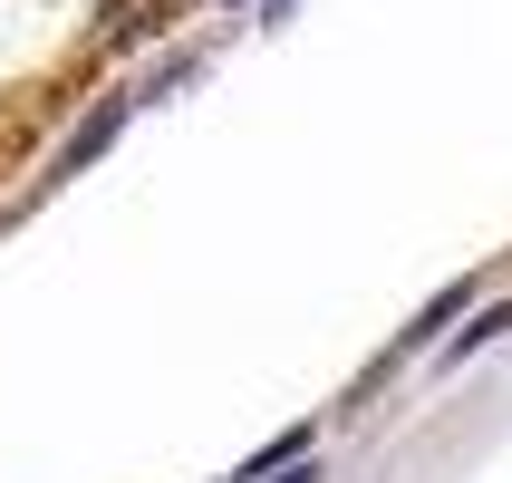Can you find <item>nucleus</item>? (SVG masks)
<instances>
[{
    "mask_svg": "<svg viewBox=\"0 0 512 483\" xmlns=\"http://www.w3.org/2000/svg\"><path fill=\"white\" fill-rule=\"evenodd\" d=\"M126 116H136V97H107V107L87 116L78 136L58 145V174H78V165H97V155H107V145H116V136H126Z\"/></svg>",
    "mask_w": 512,
    "mask_h": 483,
    "instance_id": "1",
    "label": "nucleus"
},
{
    "mask_svg": "<svg viewBox=\"0 0 512 483\" xmlns=\"http://www.w3.org/2000/svg\"><path fill=\"white\" fill-rule=\"evenodd\" d=\"M503 329H512V300H493V310H474V319H464V339L445 348V368H464V358H484V348L503 339Z\"/></svg>",
    "mask_w": 512,
    "mask_h": 483,
    "instance_id": "2",
    "label": "nucleus"
},
{
    "mask_svg": "<svg viewBox=\"0 0 512 483\" xmlns=\"http://www.w3.org/2000/svg\"><path fill=\"white\" fill-rule=\"evenodd\" d=\"M455 310H464V290H445V300H435V310H426V319H416V329L397 339V358H416V348H426V339H435V329H445Z\"/></svg>",
    "mask_w": 512,
    "mask_h": 483,
    "instance_id": "3",
    "label": "nucleus"
}]
</instances>
